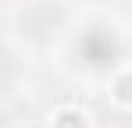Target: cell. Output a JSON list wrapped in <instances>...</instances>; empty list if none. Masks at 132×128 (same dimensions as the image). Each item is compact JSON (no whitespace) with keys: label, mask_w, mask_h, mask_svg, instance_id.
I'll use <instances>...</instances> for the list:
<instances>
[{"label":"cell","mask_w":132,"mask_h":128,"mask_svg":"<svg viewBox=\"0 0 132 128\" xmlns=\"http://www.w3.org/2000/svg\"><path fill=\"white\" fill-rule=\"evenodd\" d=\"M75 121H79L75 114H64V117H61V125H57V128H79V125H75Z\"/></svg>","instance_id":"1"},{"label":"cell","mask_w":132,"mask_h":128,"mask_svg":"<svg viewBox=\"0 0 132 128\" xmlns=\"http://www.w3.org/2000/svg\"><path fill=\"white\" fill-rule=\"evenodd\" d=\"M121 100H132V78L121 82Z\"/></svg>","instance_id":"2"}]
</instances>
